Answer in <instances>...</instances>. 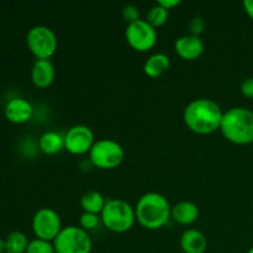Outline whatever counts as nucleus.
I'll use <instances>...</instances> for the list:
<instances>
[{
  "instance_id": "nucleus-1",
  "label": "nucleus",
  "mask_w": 253,
  "mask_h": 253,
  "mask_svg": "<svg viewBox=\"0 0 253 253\" xmlns=\"http://www.w3.org/2000/svg\"><path fill=\"white\" fill-rule=\"evenodd\" d=\"M224 111L212 99H194L185 106L183 120L187 127L198 135H209L220 130Z\"/></svg>"
},
{
  "instance_id": "nucleus-2",
  "label": "nucleus",
  "mask_w": 253,
  "mask_h": 253,
  "mask_svg": "<svg viewBox=\"0 0 253 253\" xmlns=\"http://www.w3.org/2000/svg\"><path fill=\"white\" fill-rule=\"evenodd\" d=\"M170 210L172 207L165 195L148 192L136 203V220L145 229L158 230L165 226L170 219Z\"/></svg>"
},
{
  "instance_id": "nucleus-3",
  "label": "nucleus",
  "mask_w": 253,
  "mask_h": 253,
  "mask_svg": "<svg viewBox=\"0 0 253 253\" xmlns=\"http://www.w3.org/2000/svg\"><path fill=\"white\" fill-rule=\"evenodd\" d=\"M222 136L235 145L253 142V111L237 106L225 111L220 126Z\"/></svg>"
},
{
  "instance_id": "nucleus-4",
  "label": "nucleus",
  "mask_w": 253,
  "mask_h": 253,
  "mask_svg": "<svg viewBox=\"0 0 253 253\" xmlns=\"http://www.w3.org/2000/svg\"><path fill=\"white\" fill-rule=\"evenodd\" d=\"M100 219L104 226L113 232H126L136 221L135 208L123 199H110L106 202Z\"/></svg>"
},
{
  "instance_id": "nucleus-5",
  "label": "nucleus",
  "mask_w": 253,
  "mask_h": 253,
  "mask_svg": "<svg viewBox=\"0 0 253 253\" xmlns=\"http://www.w3.org/2000/svg\"><path fill=\"white\" fill-rule=\"evenodd\" d=\"M89 161L100 169H114L123 163L125 151L118 141L113 138H100L95 141L89 151Z\"/></svg>"
},
{
  "instance_id": "nucleus-6",
  "label": "nucleus",
  "mask_w": 253,
  "mask_h": 253,
  "mask_svg": "<svg viewBox=\"0 0 253 253\" xmlns=\"http://www.w3.org/2000/svg\"><path fill=\"white\" fill-rule=\"evenodd\" d=\"M56 253H90L93 241L88 231L78 226H66L53 241Z\"/></svg>"
},
{
  "instance_id": "nucleus-7",
  "label": "nucleus",
  "mask_w": 253,
  "mask_h": 253,
  "mask_svg": "<svg viewBox=\"0 0 253 253\" xmlns=\"http://www.w3.org/2000/svg\"><path fill=\"white\" fill-rule=\"evenodd\" d=\"M26 43L36 59H49L57 51L58 40L52 29L44 25H36L29 30Z\"/></svg>"
},
{
  "instance_id": "nucleus-8",
  "label": "nucleus",
  "mask_w": 253,
  "mask_h": 253,
  "mask_svg": "<svg viewBox=\"0 0 253 253\" xmlns=\"http://www.w3.org/2000/svg\"><path fill=\"white\" fill-rule=\"evenodd\" d=\"M32 231L36 239L53 242L62 231V221L59 214L52 208H41L35 212L31 221Z\"/></svg>"
},
{
  "instance_id": "nucleus-9",
  "label": "nucleus",
  "mask_w": 253,
  "mask_h": 253,
  "mask_svg": "<svg viewBox=\"0 0 253 253\" xmlns=\"http://www.w3.org/2000/svg\"><path fill=\"white\" fill-rule=\"evenodd\" d=\"M125 37L130 47L138 52H146L152 48L157 42V31L146 20H137L127 24Z\"/></svg>"
},
{
  "instance_id": "nucleus-10",
  "label": "nucleus",
  "mask_w": 253,
  "mask_h": 253,
  "mask_svg": "<svg viewBox=\"0 0 253 253\" xmlns=\"http://www.w3.org/2000/svg\"><path fill=\"white\" fill-rule=\"evenodd\" d=\"M94 142V132L86 125L72 126L64 135V148L74 156L89 153Z\"/></svg>"
},
{
  "instance_id": "nucleus-11",
  "label": "nucleus",
  "mask_w": 253,
  "mask_h": 253,
  "mask_svg": "<svg viewBox=\"0 0 253 253\" xmlns=\"http://www.w3.org/2000/svg\"><path fill=\"white\" fill-rule=\"evenodd\" d=\"M34 106L27 99L21 96H15L9 99L4 106V115L7 121L12 124H25L32 118Z\"/></svg>"
},
{
  "instance_id": "nucleus-12",
  "label": "nucleus",
  "mask_w": 253,
  "mask_h": 253,
  "mask_svg": "<svg viewBox=\"0 0 253 253\" xmlns=\"http://www.w3.org/2000/svg\"><path fill=\"white\" fill-rule=\"evenodd\" d=\"M175 53L185 61H195L204 52V42L200 36L194 35H184L175 40Z\"/></svg>"
},
{
  "instance_id": "nucleus-13",
  "label": "nucleus",
  "mask_w": 253,
  "mask_h": 253,
  "mask_svg": "<svg viewBox=\"0 0 253 253\" xmlns=\"http://www.w3.org/2000/svg\"><path fill=\"white\" fill-rule=\"evenodd\" d=\"M56 71L49 59H36L31 68V81L40 89L48 88L54 81Z\"/></svg>"
},
{
  "instance_id": "nucleus-14",
  "label": "nucleus",
  "mask_w": 253,
  "mask_h": 253,
  "mask_svg": "<svg viewBox=\"0 0 253 253\" xmlns=\"http://www.w3.org/2000/svg\"><path fill=\"white\" fill-rule=\"evenodd\" d=\"M180 249L184 253H205L208 250V239L197 229H187L180 235Z\"/></svg>"
},
{
  "instance_id": "nucleus-15",
  "label": "nucleus",
  "mask_w": 253,
  "mask_h": 253,
  "mask_svg": "<svg viewBox=\"0 0 253 253\" xmlns=\"http://www.w3.org/2000/svg\"><path fill=\"white\" fill-rule=\"evenodd\" d=\"M170 217L180 225H192L199 217V208L195 203L183 200L173 205Z\"/></svg>"
},
{
  "instance_id": "nucleus-16",
  "label": "nucleus",
  "mask_w": 253,
  "mask_h": 253,
  "mask_svg": "<svg viewBox=\"0 0 253 253\" xmlns=\"http://www.w3.org/2000/svg\"><path fill=\"white\" fill-rule=\"evenodd\" d=\"M170 67V59L169 57L162 52H157L153 53L146 59L145 64H143V72L147 74L150 78H158L162 74L169 69Z\"/></svg>"
},
{
  "instance_id": "nucleus-17",
  "label": "nucleus",
  "mask_w": 253,
  "mask_h": 253,
  "mask_svg": "<svg viewBox=\"0 0 253 253\" xmlns=\"http://www.w3.org/2000/svg\"><path fill=\"white\" fill-rule=\"evenodd\" d=\"M39 148L44 155H57L64 148V136L57 131H46L40 136Z\"/></svg>"
},
{
  "instance_id": "nucleus-18",
  "label": "nucleus",
  "mask_w": 253,
  "mask_h": 253,
  "mask_svg": "<svg viewBox=\"0 0 253 253\" xmlns=\"http://www.w3.org/2000/svg\"><path fill=\"white\" fill-rule=\"evenodd\" d=\"M105 204V198L98 190H88L81 197V207L83 212L100 215Z\"/></svg>"
},
{
  "instance_id": "nucleus-19",
  "label": "nucleus",
  "mask_w": 253,
  "mask_h": 253,
  "mask_svg": "<svg viewBox=\"0 0 253 253\" xmlns=\"http://www.w3.org/2000/svg\"><path fill=\"white\" fill-rule=\"evenodd\" d=\"M29 239L21 231H12L5 239V252L6 253H26Z\"/></svg>"
},
{
  "instance_id": "nucleus-20",
  "label": "nucleus",
  "mask_w": 253,
  "mask_h": 253,
  "mask_svg": "<svg viewBox=\"0 0 253 253\" xmlns=\"http://www.w3.org/2000/svg\"><path fill=\"white\" fill-rule=\"evenodd\" d=\"M168 16H169V11L156 2V4L153 5V6H151L150 10H148L146 21H147L151 26L157 29V27L163 26V25L167 22Z\"/></svg>"
},
{
  "instance_id": "nucleus-21",
  "label": "nucleus",
  "mask_w": 253,
  "mask_h": 253,
  "mask_svg": "<svg viewBox=\"0 0 253 253\" xmlns=\"http://www.w3.org/2000/svg\"><path fill=\"white\" fill-rule=\"evenodd\" d=\"M26 253H56L53 242L41 239H34L29 242Z\"/></svg>"
},
{
  "instance_id": "nucleus-22",
  "label": "nucleus",
  "mask_w": 253,
  "mask_h": 253,
  "mask_svg": "<svg viewBox=\"0 0 253 253\" xmlns=\"http://www.w3.org/2000/svg\"><path fill=\"white\" fill-rule=\"evenodd\" d=\"M99 220H100L99 215L90 214V212H83L81 215V219H79V224H81L82 229L89 231V230H94L98 226Z\"/></svg>"
},
{
  "instance_id": "nucleus-23",
  "label": "nucleus",
  "mask_w": 253,
  "mask_h": 253,
  "mask_svg": "<svg viewBox=\"0 0 253 253\" xmlns=\"http://www.w3.org/2000/svg\"><path fill=\"white\" fill-rule=\"evenodd\" d=\"M123 17L127 24L140 20V11L138 7L133 4H127L123 7Z\"/></svg>"
},
{
  "instance_id": "nucleus-24",
  "label": "nucleus",
  "mask_w": 253,
  "mask_h": 253,
  "mask_svg": "<svg viewBox=\"0 0 253 253\" xmlns=\"http://www.w3.org/2000/svg\"><path fill=\"white\" fill-rule=\"evenodd\" d=\"M205 29V21L202 16H194L189 22V30L190 35H194V36H200L203 31Z\"/></svg>"
},
{
  "instance_id": "nucleus-25",
  "label": "nucleus",
  "mask_w": 253,
  "mask_h": 253,
  "mask_svg": "<svg viewBox=\"0 0 253 253\" xmlns=\"http://www.w3.org/2000/svg\"><path fill=\"white\" fill-rule=\"evenodd\" d=\"M240 89H241L242 95L253 100V77L245 79L241 83V88Z\"/></svg>"
},
{
  "instance_id": "nucleus-26",
  "label": "nucleus",
  "mask_w": 253,
  "mask_h": 253,
  "mask_svg": "<svg viewBox=\"0 0 253 253\" xmlns=\"http://www.w3.org/2000/svg\"><path fill=\"white\" fill-rule=\"evenodd\" d=\"M157 4L161 5V6L165 7V9H167L168 11H169L170 9H173L174 6L179 5L180 1L179 0H158Z\"/></svg>"
},
{
  "instance_id": "nucleus-27",
  "label": "nucleus",
  "mask_w": 253,
  "mask_h": 253,
  "mask_svg": "<svg viewBox=\"0 0 253 253\" xmlns=\"http://www.w3.org/2000/svg\"><path fill=\"white\" fill-rule=\"evenodd\" d=\"M242 5H244V9L245 11H246V14L249 15L251 19H253V0H245V1L242 2Z\"/></svg>"
},
{
  "instance_id": "nucleus-28",
  "label": "nucleus",
  "mask_w": 253,
  "mask_h": 253,
  "mask_svg": "<svg viewBox=\"0 0 253 253\" xmlns=\"http://www.w3.org/2000/svg\"><path fill=\"white\" fill-rule=\"evenodd\" d=\"M5 252V240L0 236V253Z\"/></svg>"
},
{
  "instance_id": "nucleus-29",
  "label": "nucleus",
  "mask_w": 253,
  "mask_h": 253,
  "mask_svg": "<svg viewBox=\"0 0 253 253\" xmlns=\"http://www.w3.org/2000/svg\"><path fill=\"white\" fill-rule=\"evenodd\" d=\"M247 253H253V246L251 247V249L249 250V252H247Z\"/></svg>"
},
{
  "instance_id": "nucleus-30",
  "label": "nucleus",
  "mask_w": 253,
  "mask_h": 253,
  "mask_svg": "<svg viewBox=\"0 0 253 253\" xmlns=\"http://www.w3.org/2000/svg\"><path fill=\"white\" fill-rule=\"evenodd\" d=\"M4 253H6V252H4Z\"/></svg>"
}]
</instances>
